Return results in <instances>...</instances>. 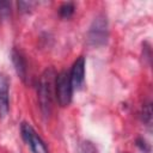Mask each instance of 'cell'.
Instances as JSON below:
<instances>
[{
    "label": "cell",
    "instance_id": "1",
    "mask_svg": "<svg viewBox=\"0 0 153 153\" xmlns=\"http://www.w3.org/2000/svg\"><path fill=\"white\" fill-rule=\"evenodd\" d=\"M55 79L56 74L53 68H48L44 71L39 79L38 84V102L43 114L47 116L50 112L53 96L55 92Z\"/></svg>",
    "mask_w": 153,
    "mask_h": 153
},
{
    "label": "cell",
    "instance_id": "2",
    "mask_svg": "<svg viewBox=\"0 0 153 153\" xmlns=\"http://www.w3.org/2000/svg\"><path fill=\"white\" fill-rule=\"evenodd\" d=\"M55 96L61 106L69 105L73 96V86L71 82L69 73L66 71L60 72L55 79Z\"/></svg>",
    "mask_w": 153,
    "mask_h": 153
},
{
    "label": "cell",
    "instance_id": "3",
    "mask_svg": "<svg viewBox=\"0 0 153 153\" xmlns=\"http://www.w3.org/2000/svg\"><path fill=\"white\" fill-rule=\"evenodd\" d=\"M87 38H88L90 44H92L94 47L102 45L106 42V39H108V22H106L105 17L99 16L93 20V23L88 30Z\"/></svg>",
    "mask_w": 153,
    "mask_h": 153
},
{
    "label": "cell",
    "instance_id": "4",
    "mask_svg": "<svg viewBox=\"0 0 153 153\" xmlns=\"http://www.w3.org/2000/svg\"><path fill=\"white\" fill-rule=\"evenodd\" d=\"M20 131L24 141L30 146L32 153H49L43 140L29 123H23L20 127Z\"/></svg>",
    "mask_w": 153,
    "mask_h": 153
},
{
    "label": "cell",
    "instance_id": "5",
    "mask_svg": "<svg viewBox=\"0 0 153 153\" xmlns=\"http://www.w3.org/2000/svg\"><path fill=\"white\" fill-rule=\"evenodd\" d=\"M69 76L73 88L79 90L82 87L85 80V59L82 56L76 59V61L73 63V67L69 72Z\"/></svg>",
    "mask_w": 153,
    "mask_h": 153
},
{
    "label": "cell",
    "instance_id": "6",
    "mask_svg": "<svg viewBox=\"0 0 153 153\" xmlns=\"http://www.w3.org/2000/svg\"><path fill=\"white\" fill-rule=\"evenodd\" d=\"M10 82L5 74H0V118L6 117L10 108V92H8Z\"/></svg>",
    "mask_w": 153,
    "mask_h": 153
},
{
    "label": "cell",
    "instance_id": "7",
    "mask_svg": "<svg viewBox=\"0 0 153 153\" xmlns=\"http://www.w3.org/2000/svg\"><path fill=\"white\" fill-rule=\"evenodd\" d=\"M11 56H12V62H13V66H14L17 74L23 80H25V78H26V62H25L24 57L17 50H13Z\"/></svg>",
    "mask_w": 153,
    "mask_h": 153
},
{
    "label": "cell",
    "instance_id": "8",
    "mask_svg": "<svg viewBox=\"0 0 153 153\" xmlns=\"http://www.w3.org/2000/svg\"><path fill=\"white\" fill-rule=\"evenodd\" d=\"M59 12H60V16L62 18H66L68 19L73 13H74V5L72 2H65L61 5V7L59 8Z\"/></svg>",
    "mask_w": 153,
    "mask_h": 153
},
{
    "label": "cell",
    "instance_id": "9",
    "mask_svg": "<svg viewBox=\"0 0 153 153\" xmlns=\"http://www.w3.org/2000/svg\"><path fill=\"white\" fill-rule=\"evenodd\" d=\"M11 13V2L0 1V19H6Z\"/></svg>",
    "mask_w": 153,
    "mask_h": 153
},
{
    "label": "cell",
    "instance_id": "10",
    "mask_svg": "<svg viewBox=\"0 0 153 153\" xmlns=\"http://www.w3.org/2000/svg\"><path fill=\"white\" fill-rule=\"evenodd\" d=\"M142 118H143V121H145L147 124L151 123V121H152V108H151V104H147V105L143 108Z\"/></svg>",
    "mask_w": 153,
    "mask_h": 153
},
{
    "label": "cell",
    "instance_id": "11",
    "mask_svg": "<svg viewBox=\"0 0 153 153\" xmlns=\"http://www.w3.org/2000/svg\"><path fill=\"white\" fill-rule=\"evenodd\" d=\"M136 145H137V146L141 148V151H143V152H149V146L146 143V141H145V140H142V139H139Z\"/></svg>",
    "mask_w": 153,
    "mask_h": 153
}]
</instances>
